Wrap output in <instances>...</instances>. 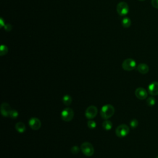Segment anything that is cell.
Wrapping results in <instances>:
<instances>
[{"label":"cell","instance_id":"8fae6325","mask_svg":"<svg viewBox=\"0 0 158 158\" xmlns=\"http://www.w3.org/2000/svg\"><path fill=\"white\" fill-rule=\"evenodd\" d=\"M148 92L151 96L158 95V81H153L149 85Z\"/></svg>","mask_w":158,"mask_h":158},{"label":"cell","instance_id":"52a82bcc","mask_svg":"<svg viewBox=\"0 0 158 158\" xmlns=\"http://www.w3.org/2000/svg\"><path fill=\"white\" fill-rule=\"evenodd\" d=\"M98 114V108L95 106H90L85 110V115L88 119H93Z\"/></svg>","mask_w":158,"mask_h":158},{"label":"cell","instance_id":"603a6c76","mask_svg":"<svg viewBox=\"0 0 158 158\" xmlns=\"http://www.w3.org/2000/svg\"><path fill=\"white\" fill-rule=\"evenodd\" d=\"M151 4L153 7L158 9V0H151Z\"/></svg>","mask_w":158,"mask_h":158},{"label":"cell","instance_id":"277c9868","mask_svg":"<svg viewBox=\"0 0 158 158\" xmlns=\"http://www.w3.org/2000/svg\"><path fill=\"white\" fill-rule=\"evenodd\" d=\"M130 131V128L126 124H121L115 129V134L118 137L123 138L126 136Z\"/></svg>","mask_w":158,"mask_h":158},{"label":"cell","instance_id":"cb8c5ba5","mask_svg":"<svg viewBox=\"0 0 158 158\" xmlns=\"http://www.w3.org/2000/svg\"><path fill=\"white\" fill-rule=\"evenodd\" d=\"M12 25L10 24H9V23L8 24H6L4 25V29H5V30H6L7 31H10L12 30Z\"/></svg>","mask_w":158,"mask_h":158},{"label":"cell","instance_id":"ba28073f","mask_svg":"<svg viewBox=\"0 0 158 158\" xmlns=\"http://www.w3.org/2000/svg\"><path fill=\"white\" fill-rule=\"evenodd\" d=\"M28 125L30 128L34 130H38L41 126V123L40 119L36 117H31L28 121Z\"/></svg>","mask_w":158,"mask_h":158},{"label":"cell","instance_id":"d6986e66","mask_svg":"<svg viewBox=\"0 0 158 158\" xmlns=\"http://www.w3.org/2000/svg\"><path fill=\"white\" fill-rule=\"evenodd\" d=\"M87 125L88 127L91 128V129H93V128H95L96 127V123L92 120H89V121H88L87 122Z\"/></svg>","mask_w":158,"mask_h":158},{"label":"cell","instance_id":"ac0fdd59","mask_svg":"<svg viewBox=\"0 0 158 158\" xmlns=\"http://www.w3.org/2000/svg\"><path fill=\"white\" fill-rule=\"evenodd\" d=\"M8 49L6 45H1V48H0V54L1 56H4L6 55L7 53Z\"/></svg>","mask_w":158,"mask_h":158},{"label":"cell","instance_id":"3957f363","mask_svg":"<svg viewBox=\"0 0 158 158\" xmlns=\"http://www.w3.org/2000/svg\"><path fill=\"white\" fill-rule=\"evenodd\" d=\"M122 69L126 71H131L136 68V63L134 59L131 58H128L123 60L122 64Z\"/></svg>","mask_w":158,"mask_h":158},{"label":"cell","instance_id":"7402d4cb","mask_svg":"<svg viewBox=\"0 0 158 158\" xmlns=\"http://www.w3.org/2000/svg\"><path fill=\"white\" fill-rule=\"evenodd\" d=\"M70 151H71V152H72V154H78V153L79 152V151H80V148H79V147L77 146H73L72 147Z\"/></svg>","mask_w":158,"mask_h":158},{"label":"cell","instance_id":"d4e9b609","mask_svg":"<svg viewBox=\"0 0 158 158\" xmlns=\"http://www.w3.org/2000/svg\"><path fill=\"white\" fill-rule=\"evenodd\" d=\"M4 25H5V24H4V23H3L2 19H1V27H2L3 26L4 27Z\"/></svg>","mask_w":158,"mask_h":158},{"label":"cell","instance_id":"7c38bea8","mask_svg":"<svg viewBox=\"0 0 158 158\" xmlns=\"http://www.w3.org/2000/svg\"><path fill=\"white\" fill-rule=\"evenodd\" d=\"M137 70L141 74H146L149 72V68L147 64L144 63H141L137 66Z\"/></svg>","mask_w":158,"mask_h":158},{"label":"cell","instance_id":"8992f818","mask_svg":"<svg viewBox=\"0 0 158 158\" xmlns=\"http://www.w3.org/2000/svg\"><path fill=\"white\" fill-rule=\"evenodd\" d=\"M117 12L121 16L127 15L129 12V7L128 4L123 1L118 3L117 6Z\"/></svg>","mask_w":158,"mask_h":158},{"label":"cell","instance_id":"2e32d148","mask_svg":"<svg viewBox=\"0 0 158 158\" xmlns=\"http://www.w3.org/2000/svg\"><path fill=\"white\" fill-rule=\"evenodd\" d=\"M131 24V22L130 18L125 17L122 20V25L124 28H128L130 27Z\"/></svg>","mask_w":158,"mask_h":158},{"label":"cell","instance_id":"6da1fadb","mask_svg":"<svg viewBox=\"0 0 158 158\" xmlns=\"http://www.w3.org/2000/svg\"><path fill=\"white\" fill-rule=\"evenodd\" d=\"M115 112V109L111 104H106L102 107L100 111L101 116L102 118L107 120L110 118Z\"/></svg>","mask_w":158,"mask_h":158},{"label":"cell","instance_id":"7a4b0ae2","mask_svg":"<svg viewBox=\"0 0 158 158\" xmlns=\"http://www.w3.org/2000/svg\"><path fill=\"white\" fill-rule=\"evenodd\" d=\"M80 148H81L82 152L86 156L90 157L94 154V148H93V145L89 142H85V143H82Z\"/></svg>","mask_w":158,"mask_h":158},{"label":"cell","instance_id":"4fadbf2b","mask_svg":"<svg viewBox=\"0 0 158 158\" xmlns=\"http://www.w3.org/2000/svg\"><path fill=\"white\" fill-rule=\"evenodd\" d=\"M15 130L17 131V132L20 133H23L25 131V130H26L25 125L23 122H17L15 124Z\"/></svg>","mask_w":158,"mask_h":158},{"label":"cell","instance_id":"484cf974","mask_svg":"<svg viewBox=\"0 0 158 158\" xmlns=\"http://www.w3.org/2000/svg\"><path fill=\"white\" fill-rule=\"evenodd\" d=\"M139 1H145V0H139Z\"/></svg>","mask_w":158,"mask_h":158},{"label":"cell","instance_id":"e0dca14e","mask_svg":"<svg viewBox=\"0 0 158 158\" xmlns=\"http://www.w3.org/2000/svg\"><path fill=\"white\" fill-rule=\"evenodd\" d=\"M146 104L148 106L152 107L154 106L156 104V99L152 96H150L146 99Z\"/></svg>","mask_w":158,"mask_h":158},{"label":"cell","instance_id":"5bb4252c","mask_svg":"<svg viewBox=\"0 0 158 158\" xmlns=\"http://www.w3.org/2000/svg\"><path fill=\"white\" fill-rule=\"evenodd\" d=\"M102 128L105 130H110L112 127V123L110 121V120H108L107 119V120H105L103 122H102Z\"/></svg>","mask_w":158,"mask_h":158},{"label":"cell","instance_id":"9a60e30c","mask_svg":"<svg viewBox=\"0 0 158 158\" xmlns=\"http://www.w3.org/2000/svg\"><path fill=\"white\" fill-rule=\"evenodd\" d=\"M72 97L69 94L64 95L62 98V102L65 106H68L70 105L72 103Z\"/></svg>","mask_w":158,"mask_h":158},{"label":"cell","instance_id":"4316f807","mask_svg":"<svg viewBox=\"0 0 158 158\" xmlns=\"http://www.w3.org/2000/svg\"><path fill=\"white\" fill-rule=\"evenodd\" d=\"M156 158H158V156H157V157H156Z\"/></svg>","mask_w":158,"mask_h":158},{"label":"cell","instance_id":"30bf717a","mask_svg":"<svg viewBox=\"0 0 158 158\" xmlns=\"http://www.w3.org/2000/svg\"><path fill=\"white\" fill-rule=\"evenodd\" d=\"M135 94L136 97L141 100L145 99L148 97L147 91L142 87H139V88H136L135 90Z\"/></svg>","mask_w":158,"mask_h":158},{"label":"cell","instance_id":"5b68a950","mask_svg":"<svg viewBox=\"0 0 158 158\" xmlns=\"http://www.w3.org/2000/svg\"><path fill=\"white\" fill-rule=\"evenodd\" d=\"M62 119L65 122H70L74 116L73 110L70 107H66L62 110L60 114Z\"/></svg>","mask_w":158,"mask_h":158},{"label":"cell","instance_id":"ffe728a7","mask_svg":"<svg viewBox=\"0 0 158 158\" xmlns=\"http://www.w3.org/2000/svg\"><path fill=\"white\" fill-rule=\"evenodd\" d=\"M130 125L132 128H135L138 125V121L136 119H133L130 122Z\"/></svg>","mask_w":158,"mask_h":158},{"label":"cell","instance_id":"9c48e42d","mask_svg":"<svg viewBox=\"0 0 158 158\" xmlns=\"http://www.w3.org/2000/svg\"><path fill=\"white\" fill-rule=\"evenodd\" d=\"M12 109L10 107V106L7 102L2 103L1 106V113L3 117H9L10 113Z\"/></svg>","mask_w":158,"mask_h":158},{"label":"cell","instance_id":"44dd1931","mask_svg":"<svg viewBox=\"0 0 158 158\" xmlns=\"http://www.w3.org/2000/svg\"><path fill=\"white\" fill-rule=\"evenodd\" d=\"M19 115V112H17V110H12L10 113V115L9 117H11L12 118H16Z\"/></svg>","mask_w":158,"mask_h":158}]
</instances>
